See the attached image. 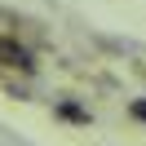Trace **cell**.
<instances>
[{
  "instance_id": "6da1fadb",
  "label": "cell",
  "mask_w": 146,
  "mask_h": 146,
  "mask_svg": "<svg viewBox=\"0 0 146 146\" xmlns=\"http://www.w3.org/2000/svg\"><path fill=\"white\" fill-rule=\"evenodd\" d=\"M0 62H5V66H18V71H36V58H31L18 40H0Z\"/></svg>"
},
{
  "instance_id": "7a4b0ae2",
  "label": "cell",
  "mask_w": 146,
  "mask_h": 146,
  "mask_svg": "<svg viewBox=\"0 0 146 146\" xmlns=\"http://www.w3.org/2000/svg\"><path fill=\"white\" fill-rule=\"evenodd\" d=\"M58 119H66V124H89V111H84L80 102H58Z\"/></svg>"
},
{
  "instance_id": "3957f363",
  "label": "cell",
  "mask_w": 146,
  "mask_h": 146,
  "mask_svg": "<svg viewBox=\"0 0 146 146\" xmlns=\"http://www.w3.org/2000/svg\"><path fill=\"white\" fill-rule=\"evenodd\" d=\"M128 119L146 124V98H133V102H128Z\"/></svg>"
}]
</instances>
